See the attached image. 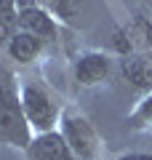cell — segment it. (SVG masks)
<instances>
[{
	"label": "cell",
	"mask_w": 152,
	"mask_h": 160,
	"mask_svg": "<svg viewBox=\"0 0 152 160\" xmlns=\"http://www.w3.org/2000/svg\"><path fill=\"white\" fill-rule=\"evenodd\" d=\"M62 136L67 139V144L72 147L78 160H96L99 158V136H96L91 120L80 112H62Z\"/></svg>",
	"instance_id": "cell-3"
},
{
	"label": "cell",
	"mask_w": 152,
	"mask_h": 160,
	"mask_svg": "<svg viewBox=\"0 0 152 160\" xmlns=\"http://www.w3.org/2000/svg\"><path fill=\"white\" fill-rule=\"evenodd\" d=\"M109 62L107 53H99V51H88V53H80L78 62L72 67V75L80 86H99L109 78Z\"/></svg>",
	"instance_id": "cell-7"
},
{
	"label": "cell",
	"mask_w": 152,
	"mask_h": 160,
	"mask_svg": "<svg viewBox=\"0 0 152 160\" xmlns=\"http://www.w3.org/2000/svg\"><path fill=\"white\" fill-rule=\"evenodd\" d=\"M27 160H78L62 131L35 133L27 144Z\"/></svg>",
	"instance_id": "cell-5"
},
{
	"label": "cell",
	"mask_w": 152,
	"mask_h": 160,
	"mask_svg": "<svg viewBox=\"0 0 152 160\" xmlns=\"http://www.w3.org/2000/svg\"><path fill=\"white\" fill-rule=\"evenodd\" d=\"M19 29V3L16 0H0V43H8Z\"/></svg>",
	"instance_id": "cell-10"
},
{
	"label": "cell",
	"mask_w": 152,
	"mask_h": 160,
	"mask_svg": "<svg viewBox=\"0 0 152 160\" xmlns=\"http://www.w3.org/2000/svg\"><path fill=\"white\" fill-rule=\"evenodd\" d=\"M19 102H22V109H24V118H27L29 128L35 133H48V131H56L59 120V107L53 102V96L48 93V88L40 86V83H22L19 88Z\"/></svg>",
	"instance_id": "cell-1"
},
{
	"label": "cell",
	"mask_w": 152,
	"mask_h": 160,
	"mask_svg": "<svg viewBox=\"0 0 152 160\" xmlns=\"http://www.w3.org/2000/svg\"><path fill=\"white\" fill-rule=\"evenodd\" d=\"M128 123H131V128H136V131L152 128V91H147V96L134 107V112H131Z\"/></svg>",
	"instance_id": "cell-11"
},
{
	"label": "cell",
	"mask_w": 152,
	"mask_h": 160,
	"mask_svg": "<svg viewBox=\"0 0 152 160\" xmlns=\"http://www.w3.org/2000/svg\"><path fill=\"white\" fill-rule=\"evenodd\" d=\"M43 46H45V43H43L40 38H35V35H29V32L16 29V32L8 38L6 51H8V56H11L16 64H32L35 59L43 53Z\"/></svg>",
	"instance_id": "cell-9"
},
{
	"label": "cell",
	"mask_w": 152,
	"mask_h": 160,
	"mask_svg": "<svg viewBox=\"0 0 152 160\" xmlns=\"http://www.w3.org/2000/svg\"><path fill=\"white\" fill-rule=\"evenodd\" d=\"M45 3H48V11H51V8H56L59 3H62V0H45Z\"/></svg>",
	"instance_id": "cell-14"
},
{
	"label": "cell",
	"mask_w": 152,
	"mask_h": 160,
	"mask_svg": "<svg viewBox=\"0 0 152 160\" xmlns=\"http://www.w3.org/2000/svg\"><path fill=\"white\" fill-rule=\"evenodd\" d=\"M19 29L40 38L43 43H53V40H56V32H59L53 13H51L48 8H43L40 3L38 6L19 8Z\"/></svg>",
	"instance_id": "cell-6"
},
{
	"label": "cell",
	"mask_w": 152,
	"mask_h": 160,
	"mask_svg": "<svg viewBox=\"0 0 152 160\" xmlns=\"http://www.w3.org/2000/svg\"><path fill=\"white\" fill-rule=\"evenodd\" d=\"M32 128H29L27 118H24L19 93H13V88L0 83V142H8L13 147H24L32 142Z\"/></svg>",
	"instance_id": "cell-2"
},
{
	"label": "cell",
	"mask_w": 152,
	"mask_h": 160,
	"mask_svg": "<svg viewBox=\"0 0 152 160\" xmlns=\"http://www.w3.org/2000/svg\"><path fill=\"white\" fill-rule=\"evenodd\" d=\"M115 160H152V155H147V152H125V155H120V158H115Z\"/></svg>",
	"instance_id": "cell-12"
},
{
	"label": "cell",
	"mask_w": 152,
	"mask_h": 160,
	"mask_svg": "<svg viewBox=\"0 0 152 160\" xmlns=\"http://www.w3.org/2000/svg\"><path fill=\"white\" fill-rule=\"evenodd\" d=\"M16 3H19V8H24V6H38L40 0H16Z\"/></svg>",
	"instance_id": "cell-13"
},
{
	"label": "cell",
	"mask_w": 152,
	"mask_h": 160,
	"mask_svg": "<svg viewBox=\"0 0 152 160\" xmlns=\"http://www.w3.org/2000/svg\"><path fill=\"white\" fill-rule=\"evenodd\" d=\"M112 43H115V51L120 56H131V53H139L152 48V22L147 16H134L123 24V27L115 29L112 35Z\"/></svg>",
	"instance_id": "cell-4"
},
{
	"label": "cell",
	"mask_w": 152,
	"mask_h": 160,
	"mask_svg": "<svg viewBox=\"0 0 152 160\" xmlns=\"http://www.w3.org/2000/svg\"><path fill=\"white\" fill-rule=\"evenodd\" d=\"M120 67L131 86L141 88V91H152V48L120 59Z\"/></svg>",
	"instance_id": "cell-8"
}]
</instances>
